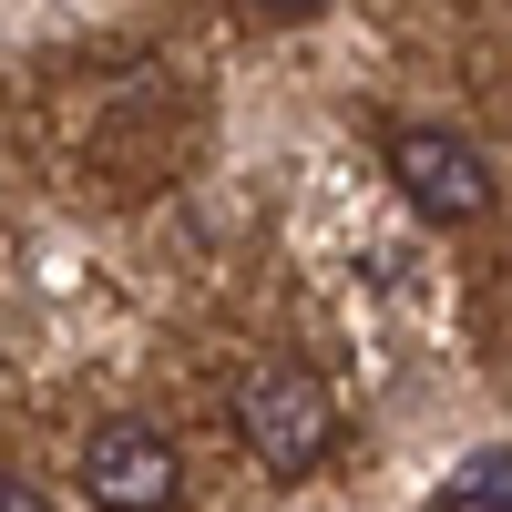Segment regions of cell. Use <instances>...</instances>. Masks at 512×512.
I'll use <instances>...</instances> for the list:
<instances>
[{
  "label": "cell",
  "mask_w": 512,
  "mask_h": 512,
  "mask_svg": "<svg viewBox=\"0 0 512 512\" xmlns=\"http://www.w3.org/2000/svg\"><path fill=\"white\" fill-rule=\"evenodd\" d=\"M236 441L267 461L277 482H297V472H318L328 461V441H338V390L318 369H297V359H256L246 379H236Z\"/></svg>",
  "instance_id": "cell-1"
},
{
  "label": "cell",
  "mask_w": 512,
  "mask_h": 512,
  "mask_svg": "<svg viewBox=\"0 0 512 512\" xmlns=\"http://www.w3.org/2000/svg\"><path fill=\"white\" fill-rule=\"evenodd\" d=\"M82 492L93 512H185V461L164 441V420H103L93 441H82Z\"/></svg>",
  "instance_id": "cell-2"
},
{
  "label": "cell",
  "mask_w": 512,
  "mask_h": 512,
  "mask_svg": "<svg viewBox=\"0 0 512 512\" xmlns=\"http://www.w3.org/2000/svg\"><path fill=\"white\" fill-rule=\"evenodd\" d=\"M390 175H400V195H410L431 226H472V216H492V164L461 144V134H441V123L390 134Z\"/></svg>",
  "instance_id": "cell-3"
},
{
  "label": "cell",
  "mask_w": 512,
  "mask_h": 512,
  "mask_svg": "<svg viewBox=\"0 0 512 512\" xmlns=\"http://www.w3.org/2000/svg\"><path fill=\"white\" fill-rule=\"evenodd\" d=\"M461 512H512V451H472L461 461V482H451Z\"/></svg>",
  "instance_id": "cell-4"
},
{
  "label": "cell",
  "mask_w": 512,
  "mask_h": 512,
  "mask_svg": "<svg viewBox=\"0 0 512 512\" xmlns=\"http://www.w3.org/2000/svg\"><path fill=\"white\" fill-rule=\"evenodd\" d=\"M0 512H52V492L21 482V472H0Z\"/></svg>",
  "instance_id": "cell-5"
},
{
  "label": "cell",
  "mask_w": 512,
  "mask_h": 512,
  "mask_svg": "<svg viewBox=\"0 0 512 512\" xmlns=\"http://www.w3.org/2000/svg\"><path fill=\"white\" fill-rule=\"evenodd\" d=\"M246 11H267V21H318L328 0H246Z\"/></svg>",
  "instance_id": "cell-6"
}]
</instances>
